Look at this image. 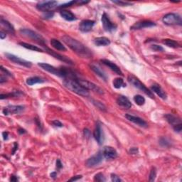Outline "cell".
<instances>
[{
	"instance_id": "f5cc1de1",
	"label": "cell",
	"mask_w": 182,
	"mask_h": 182,
	"mask_svg": "<svg viewBox=\"0 0 182 182\" xmlns=\"http://www.w3.org/2000/svg\"><path fill=\"white\" fill-rule=\"evenodd\" d=\"M56 176V172H53V173L51 174V176L53 177V178H55Z\"/></svg>"
},
{
	"instance_id": "ffe728a7",
	"label": "cell",
	"mask_w": 182,
	"mask_h": 182,
	"mask_svg": "<svg viewBox=\"0 0 182 182\" xmlns=\"http://www.w3.org/2000/svg\"><path fill=\"white\" fill-rule=\"evenodd\" d=\"M117 103L118 105L125 108V109H129L132 107V103L130 101V100L123 95H120L117 98Z\"/></svg>"
},
{
	"instance_id": "e575fe53",
	"label": "cell",
	"mask_w": 182,
	"mask_h": 182,
	"mask_svg": "<svg viewBox=\"0 0 182 182\" xmlns=\"http://www.w3.org/2000/svg\"><path fill=\"white\" fill-rule=\"evenodd\" d=\"M93 103H94L95 106L101 110H103V111H105V110H106V107H105V105H103L102 102H100L99 101H96V100H93Z\"/></svg>"
},
{
	"instance_id": "b9f144b4",
	"label": "cell",
	"mask_w": 182,
	"mask_h": 182,
	"mask_svg": "<svg viewBox=\"0 0 182 182\" xmlns=\"http://www.w3.org/2000/svg\"><path fill=\"white\" fill-rule=\"evenodd\" d=\"M181 128H182L181 124H179V125H176L175 127H174V130H175V131L177 132H181Z\"/></svg>"
},
{
	"instance_id": "44dd1931",
	"label": "cell",
	"mask_w": 182,
	"mask_h": 182,
	"mask_svg": "<svg viewBox=\"0 0 182 182\" xmlns=\"http://www.w3.org/2000/svg\"><path fill=\"white\" fill-rule=\"evenodd\" d=\"M151 89L154 93H155L156 94L158 95V96L160 97L162 99H163V100L166 99V98H167L166 93H165V91L162 89V88L159 85H158V84L152 85V87H151Z\"/></svg>"
},
{
	"instance_id": "7402d4cb",
	"label": "cell",
	"mask_w": 182,
	"mask_h": 182,
	"mask_svg": "<svg viewBox=\"0 0 182 182\" xmlns=\"http://www.w3.org/2000/svg\"><path fill=\"white\" fill-rule=\"evenodd\" d=\"M164 117L166 118V121L168 122L169 124L171 125L172 126H173V127H175L177 125L181 124V120L171 114H167L166 115H164Z\"/></svg>"
},
{
	"instance_id": "5bb4252c",
	"label": "cell",
	"mask_w": 182,
	"mask_h": 182,
	"mask_svg": "<svg viewBox=\"0 0 182 182\" xmlns=\"http://www.w3.org/2000/svg\"><path fill=\"white\" fill-rule=\"evenodd\" d=\"M156 26V24L153 21H138L136 22L134 25L131 26L132 30H137V29H142L144 28H149V27H152Z\"/></svg>"
},
{
	"instance_id": "7dc6e473",
	"label": "cell",
	"mask_w": 182,
	"mask_h": 182,
	"mask_svg": "<svg viewBox=\"0 0 182 182\" xmlns=\"http://www.w3.org/2000/svg\"><path fill=\"white\" fill-rule=\"evenodd\" d=\"M56 167H57L58 169H61V167H62V164H61V162L59 159H58L57 162H56Z\"/></svg>"
},
{
	"instance_id": "ba28073f",
	"label": "cell",
	"mask_w": 182,
	"mask_h": 182,
	"mask_svg": "<svg viewBox=\"0 0 182 182\" xmlns=\"http://www.w3.org/2000/svg\"><path fill=\"white\" fill-rule=\"evenodd\" d=\"M5 55L7 56V58H8L9 60H10L11 62L16 63V64H19V65L24 66V67H26V68H31V66H32V63H31L30 61H28L24 60V59H22L21 58L18 57V56L14 55V54L6 53Z\"/></svg>"
},
{
	"instance_id": "ab89813d",
	"label": "cell",
	"mask_w": 182,
	"mask_h": 182,
	"mask_svg": "<svg viewBox=\"0 0 182 182\" xmlns=\"http://www.w3.org/2000/svg\"><path fill=\"white\" fill-rule=\"evenodd\" d=\"M111 179L113 182H120L122 181L121 179L118 176H117L116 174H111Z\"/></svg>"
},
{
	"instance_id": "7c38bea8",
	"label": "cell",
	"mask_w": 182,
	"mask_h": 182,
	"mask_svg": "<svg viewBox=\"0 0 182 182\" xmlns=\"http://www.w3.org/2000/svg\"><path fill=\"white\" fill-rule=\"evenodd\" d=\"M103 154L102 152H98L95 155L91 157L86 161V165L88 167H93L99 164L102 161Z\"/></svg>"
},
{
	"instance_id": "7a4b0ae2",
	"label": "cell",
	"mask_w": 182,
	"mask_h": 182,
	"mask_svg": "<svg viewBox=\"0 0 182 182\" xmlns=\"http://www.w3.org/2000/svg\"><path fill=\"white\" fill-rule=\"evenodd\" d=\"M63 85L66 88H67L68 90L72 91V92L76 93V94L81 95L83 97H87L89 95L88 91L85 89L81 86L79 83L78 82L77 80L72 79V78H66L63 80Z\"/></svg>"
},
{
	"instance_id": "681fc988",
	"label": "cell",
	"mask_w": 182,
	"mask_h": 182,
	"mask_svg": "<svg viewBox=\"0 0 182 182\" xmlns=\"http://www.w3.org/2000/svg\"><path fill=\"white\" fill-rule=\"evenodd\" d=\"M10 180H11V181H16L17 180H18V179H17V178L15 176H11Z\"/></svg>"
},
{
	"instance_id": "4fadbf2b",
	"label": "cell",
	"mask_w": 182,
	"mask_h": 182,
	"mask_svg": "<svg viewBox=\"0 0 182 182\" xmlns=\"http://www.w3.org/2000/svg\"><path fill=\"white\" fill-rule=\"evenodd\" d=\"M102 154L103 157L107 159H114L117 157L116 149L112 147H105L102 150Z\"/></svg>"
},
{
	"instance_id": "603a6c76",
	"label": "cell",
	"mask_w": 182,
	"mask_h": 182,
	"mask_svg": "<svg viewBox=\"0 0 182 182\" xmlns=\"http://www.w3.org/2000/svg\"><path fill=\"white\" fill-rule=\"evenodd\" d=\"M0 24H1V26L2 28H3L7 32H9L10 34H14V27L8 21L4 20V19H1Z\"/></svg>"
},
{
	"instance_id": "836d02e7",
	"label": "cell",
	"mask_w": 182,
	"mask_h": 182,
	"mask_svg": "<svg viewBox=\"0 0 182 182\" xmlns=\"http://www.w3.org/2000/svg\"><path fill=\"white\" fill-rule=\"evenodd\" d=\"M114 4H116L117 5L121 6V7H125V6H130L132 5V3L131 2H123V1H112Z\"/></svg>"
},
{
	"instance_id": "277c9868",
	"label": "cell",
	"mask_w": 182,
	"mask_h": 182,
	"mask_svg": "<svg viewBox=\"0 0 182 182\" xmlns=\"http://www.w3.org/2000/svg\"><path fill=\"white\" fill-rule=\"evenodd\" d=\"M127 80H128L129 83L130 84H132L134 87L138 88L140 90H142V92H144L147 95H148L149 98H154V96L153 93H152V91H150L148 88H147L146 86H145L143 83H142L141 81H140L138 78H137L134 75H129L128 78H127Z\"/></svg>"
},
{
	"instance_id": "f6af8a7d",
	"label": "cell",
	"mask_w": 182,
	"mask_h": 182,
	"mask_svg": "<svg viewBox=\"0 0 182 182\" xmlns=\"http://www.w3.org/2000/svg\"><path fill=\"white\" fill-rule=\"evenodd\" d=\"M6 36H7V34L5 31L2 30L0 31V38H1L2 39H4V38H6Z\"/></svg>"
},
{
	"instance_id": "8fae6325",
	"label": "cell",
	"mask_w": 182,
	"mask_h": 182,
	"mask_svg": "<svg viewBox=\"0 0 182 182\" xmlns=\"http://www.w3.org/2000/svg\"><path fill=\"white\" fill-rule=\"evenodd\" d=\"M24 107L22 105H9L7 107H4L3 110V113L5 115L19 114L22 111H24Z\"/></svg>"
},
{
	"instance_id": "4dcf8cb0",
	"label": "cell",
	"mask_w": 182,
	"mask_h": 182,
	"mask_svg": "<svg viewBox=\"0 0 182 182\" xmlns=\"http://www.w3.org/2000/svg\"><path fill=\"white\" fill-rule=\"evenodd\" d=\"M163 43L165 44L166 46H169V47L171 48H179V44L176 42V41L171 40V39H164L163 41Z\"/></svg>"
},
{
	"instance_id": "83f0119b",
	"label": "cell",
	"mask_w": 182,
	"mask_h": 182,
	"mask_svg": "<svg viewBox=\"0 0 182 182\" xmlns=\"http://www.w3.org/2000/svg\"><path fill=\"white\" fill-rule=\"evenodd\" d=\"M19 45H21V46H23L24 48H25L26 49H29V50L37 51V52H43L42 49L38 47V46L32 45V44H29L25 42H20L19 43Z\"/></svg>"
},
{
	"instance_id": "ac0fdd59",
	"label": "cell",
	"mask_w": 182,
	"mask_h": 182,
	"mask_svg": "<svg viewBox=\"0 0 182 182\" xmlns=\"http://www.w3.org/2000/svg\"><path fill=\"white\" fill-rule=\"evenodd\" d=\"M95 21L92 20H83L80 22L79 29L82 32H88L93 29Z\"/></svg>"
},
{
	"instance_id": "f1b7e54d",
	"label": "cell",
	"mask_w": 182,
	"mask_h": 182,
	"mask_svg": "<svg viewBox=\"0 0 182 182\" xmlns=\"http://www.w3.org/2000/svg\"><path fill=\"white\" fill-rule=\"evenodd\" d=\"M44 82V80L42 78L37 77V76H34V77H31L26 80V83L29 85H33L37 83H42Z\"/></svg>"
},
{
	"instance_id": "f546056e",
	"label": "cell",
	"mask_w": 182,
	"mask_h": 182,
	"mask_svg": "<svg viewBox=\"0 0 182 182\" xmlns=\"http://www.w3.org/2000/svg\"><path fill=\"white\" fill-rule=\"evenodd\" d=\"M113 86L117 89H119V88L122 87H126V84L124 83V80L121 78H117L113 80Z\"/></svg>"
},
{
	"instance_id": "30bf717a",
	"label": "cell",
	"mask_w": 182,
	"mask_h": 182,
	"mask_svg": "<svg viewBox=\"0 0 182 182\" xmlns=\"http://www.w3.org/2000/svg\"><path fill=\"white\" fill-rule=\"evenodd\" d=\"M101 21H102L103 28H104V29L106 31L111 32V31L115 30V29H116L117 26L113 24L112 22H111V21L110 20L109 17H108V16L107 15V14L104 13L102 14Z\"/></svg>"
},
{
	"instance_id": "d6986e66",
	"label": "cell",
	"mask_w": 182,
	"mask_h": 182,
	"mask_svg": "<svg viewBox=\"0 0 182 182\" xmlns=\"http://www.w3.org/2000/svg\"><path fill=\"white\" fill-rule=\"evenodd\" d=\"M101 62L104 65L107 66V67H109L110 69L114 71L115 73H116L117 75H123V73H122V71L120 70V68L118 67V66L116 64H115V63L112 62V61H110L109 60H107V59H102Z\"/></svg>"
},
{
	"instance_id": "cb8c5ba5",
	"label": "cell",
	"mask_w": 182,
	"mask_h": 182,
	"mask_svg": "<svg viewBox=\"0 0 182 182\" xmlns=\"http://www.w3.org/2000/svg\"><path fill=\"white\" fill-rule=\"evenodd\" d=\"M60 14H61V16H62L63 19H66V21H74L76 19L74 14H73L72 12L70 11L61 10L60 11Z\"/></svg>"
},
{
	"instance_id": "5b68a950",
	"label": "cell",
	"mask_w": 182,
	"mask_h": 182,
	"mask_svg": "<svg viewBox=\"0 0 182 182\" xmlns=\"http://www.w3.org/2000/svg\"><path fill=\"white\" fill-rule=\"evenodd\" d=\"M162 20L166 25H181L182 23L181 16L179 14L174 13L166 14Z\"/></svg>"
},
{
	"instance_id": "f35d334b",
	"label": "cell",
	"mask_w": 182,
	"mask_h": 182,
	"mask_svg": "<svg viewBox=\"0 0 182 182\" xmlns=\"http://www.w3.org/2000/svg\"><path fill=\"white\" fill-rule=\"evenodd\" d=\"M54 15V13L53 12H51V11H48V12H46L45 14H43V18L44 19H51L52 18V17Z\"/></svg>"
},
{
	"instance_id": "d6a6232c",
	"label": "cell",
	"mask_w": 182,
	"mask_h": 182,
	"mask_svg": "<svg viewBox=\"0 0 182 182\" xmlns=\"http://www.w3.org/2000/svg\"><path fill=\"white\" fill-rule=\"evenodd\" d=\"M94 180L95 181L102 182V181H105V176H103V174L102 173H98L95 176Z\"/></svg>"
},
{
	"instance_id": "9a60e30c",
	"label": "cell",
	"mask_w": 182,
	"mask_h": 182,
	"mask_svg": "<svg viewBox=\"0 0 182 182\" xmlns=\"http://www.w3.org/2000/svg\"><path fill=\"white\" fill-rule=\"evenodd\" d=\"M93 136H94L95 139L98 142L99 144H102L104 142V135H103V132L101 127V125L98 122L95 126V128L94 132H93Z\"/></svg>"
},
{
	"instance_id": "3957f363",
	"label": "cell",
	"mask_w": 182,
	"mask_h": 182,
	"mask_svg": "<svg viewBox=\"0 0 182 182\" xmlns=\"http://www.w3.org/2000/svg\"><path fill=\"white\" fill-rule=\"evenodd\" d=\"M38 66L42 68V69L45 70L48 72L51 73V74L56 75L59 77L61 78H68V76H73L71 74V72L69 71H68L65 68H56L54 66L49 65L48 63H38Z\"/></svg>"
},
{
	"instance_id": "ee69618b",
	"label": "cell",
	"mask_w": 182,
	"mask_h": 182,
	"mask_svg": "<svg viewBox=\"0 0 182 182\" xmlns=\"http://www.w3.org/2000/svg\"><path fill=\"white\" fill-rule=\"evenodd\" d=\"M160 144L162 145V146L167 147V146H168L169 142H167L166 140L165 139H162L161 141H160Z\"/></svg>"
},
{
	"instance_id": "8d00e7d4",
	"label": "cell",
	"mask_w": 182,
	"mask_h": 182,
	"mask_svg": "<svg viewBox=\"0 0 182 182\" xmlns=\"http://www.w3.org/2000/svg\"><path fill=\"white\" fill-rule=\"evenodd\" d=\"M78 2L77 1H71L69 2H68V3H66V4H63L62 5L59 6L58 8H66V7H71L73 5V4H75V3H78Z\"/></svg>"
},
{
	"instance_id": "4316f807",
	"label": "cell",
	"mask_w": 182,
	"mask_h": 182,
	"mask_svg": "<svg viewBox=\"0 0 182 182\" xmlns=\"http://www.w3.org/2000/svg\"><path fill=\"white\" fill-rule=\"evenodd\" d=\"M90 68L92 69L94 72L96 73L98 75H99L100 78H102L104 80H107V75L105 73L103 72L102 70L100 68V67H98L97 66H95V65H90Z\"/></svg>"
},
{
	"instance_id": "7bdbcfd3",
	"label": "cell",
	"mask_w": 182,
	"mask_h": 182,
	"mask_svg": "<svg viewBox=\"0 0 182 182\" xmlns=\"http://www.w3.org/2000/svg\"><path fill=\"white\" fill-rule=\"evenodd\" d=\"M130 153L132 154H136L138 153V149L136 148V147H132L130 150Z\"/></svg>"
},
{
	"instance_id": "52a82bcc",
	"label": "cell",
	"mask_w": 182,
	"mask_h": 182,
	"mask_svg": "<svg viewBox=\"0 0 182 182\" xmlns=\"http://www.w3.org/2000/svg\"><path fill=\"white\" fill-rule=\"evenodd\" d=\"M58 4V2L56 1H46V2H39L36 5V8L38 10L43 12H48L52 10L53 8H55Z\"/></svg>"
},
{
	"instance_id": "1f68e13d",
	"label": "cell",
	"mask_w": 182,
	"mask_h": 182,
	"mask_svg": "<svg viewBox=\"0 0 182 182\" xmlns=\"http://www.w3.org/2000/svg\"><path fill=\"white\" fill-rule=\"evenodd\" d=\"M134 101L135 102V103H136L137 105L141 106V105H143L144 104L145 99L143 96H142V95H137L134 97Z\"/></svg>"
},
{
	"instance_id": "6da1fadb",
	"label": "cell",
	"mask_w": 182,
	"mask_h": 182,
	"mask_svg": "<svg viewBox=\"0 0 182 182\" xmlns=\"http://www.w3.org/2000/svg\"><path fill=\"white\" fill-rule=\"evenodd\" d=\"M62 40L66 45L68 46L71 50L74 51L75 53H77L78 56H81L83 58H90L92 56L91 51L88 49L85 45H83L80 41L76 40V39L71 37L69 36H63L62 37Z\"/></svg>"
},
{
	"instance_id": "74e56055",
	"label": "cell",
	"mask_w": 182,
	"mask_h": 182,
	"mask_svg": "<svg viewBox=\"0 0 182 182\" xmlns=\"http://www.w3.org/2000/svg\"><path fill=\"white\" fill-rule=\"evenodd\" d=\"M151 48L153 51H164L163 47H162L161 46L156 45V44H154V45H152L151 46Z\"/></svg>"
},
{
	"instance_id": "8992f818",
	"label": "cell",
	"mask_w": 182,
	"mask_h": 182,
	"mask_svg": "<svg viewBox=\"0 0 182 182\" xmlns=\"http://www.w3.org/2000/svg\"><path fill=\"white\" fill-rule=\"evenodd\" d=\"M20 33L21 35L25 36V37L32 39L33 41H37V42L40 43L42 44V45H43V42H44L43 38L40 35V34H37L36 32H35V31L30 30V29H21Z\"/></svg>"
},
{
	"instance_id": "d590c367",
	"label": "cell",
	"mask_w": 182,
	"mask_h": 182,
	"mask_svg": "<svg viewBox=\"0 0 182 182\" xmlns=\"http://www.w3.org/2000/svg\"><path fill=\"white\" fill-rule=\"evenodd\" d=\"M156 174H157L156 169L152 168V169L151 170V172H150V174H149V181H154V179H155V177H156Z\"/></svg>"
},
{
	"instance_id": "2e32d148",
	"label": "cell",
	"mask_w": 182,
	"mask_h": 182,
	"mask_svg": "<svg viewBox=\"0 0 182 182\" xmlns=\"http://www.w3.org/2000/svg\"><path fill=\"white\" fill-rule=\"evenodd\" d=\"M125 117L127 118L129 121L133 122L135 125H139L140 127H147V123L144 121L143 119L140 118L139 117L134 116V115H130V114H127L125 115Z\"/></svg>"
},
{
	"instance_id": "bcb514c9",
	"label": "cell",
	"mask_w": 182,
	"mask_h": 182,
	"mask_svg": "<svg viewBox=\"0 0 182 182\" xmlns=\"http://www.w3.org/2000/svg\"><path fill=\"white\" fill-rule=\"evenodd\" d=\"M82 178V176H74V177H73L72 179H71L69 181H77V180H78V179H81Z\"/></svg>"
},
{
	"instance_id": "484cf974",
	"label": "cell",
	"mask_w": 182,
	"mask_h": 182,
	"mask_svg": "<svg viewBox=\"0 0 182 182\" xmlns=\"http://www.w3.org/2000/svg\"><path fill=\"white\" fill-rule=\"evenodd\" d=\"M51 45L53 46L54 48H56V50L61 51H66V48L63 45V43H61L60 41L56 40L55 39H53L51 40Z\"/></svg>"
},
{
	"instance_id": "e0dca14e",
	"label": "cell",
	"mask_w": 182,
	"mask_h": 182,
	"mask_svg": "<svg viewBox=\"0 0 182 182\" xmlns=\"http://www.w3.org/2000/svg\"><path fill=\"white\" fill-rule=\"evenodd\" d=\"M43 47H45L46 52H48L49 54H51V56H53V57H55L56 58L58 59V60L63 61V62L69 63V64H72V63H73L72 61H71L70 58H68V57H66V56H63L62 55H60V54H58V53H56L55 51L51 50L50 48H48V47H46V46H45V45H44V44L43 45Z\"/></svg>"
},
{
	"instance_id": "816d5d0a",
	"label": "cell",
	"mask_w": 182,
	"mask_h": 182,
	"mask_svg": "<svg viewBox=\"0 0 182 182\" xmlns=\"http://www.w3.org/2000/svg\"><path fill=\"white\" fill-rule=\"evenodd\" d=\"M19 132L20 134H24V133H26V131L23 129H19Z\"/></svg>"
},
{
	"instance_id": "f907efd6",
	"label": "cell",
	"mask_w": 182,
	"mask_h": 182,
	"mask_svg": "<svg viewBox=\"0 0 182 182\" xmlns=\"http://www.w3.org/2000/svg\"><path fill=\"white\" fill-rule=\"evenodd\" d=\"M14 151H13V154H14V152H15V150H16V149L18 148V144H16V143H14Z\"/></svg>"
},
{
	"instance_id": "d4e9b609",
	"label": "cell",
	"mask_w": 182,
	"mask_h": 182,
	"mask_svg": "<svg viewBox=\"0 0 182 182\" xmlns=\"http://www.w3.org/2000/svg\"><path fill=\"white\" fill-rule=\"evenodd\" d=\"M94 43L98 46H106L110 45V41L106 37H98L94 40Z\"/></svg>"
},
{
	"instance_id": "c3c4849f",
	"label": "cell",
	"mask_w": 182,
	"mask_h": 182,
	"mask_svg": "<svg viewBox=\"0 0 182 182\" xmlns=\"http://www.w3.org/2000/svg\"><path fill=\"white\" fill-rule=\"evenodd\" d=\"M8 134L9 133L7 132H3V137L4 140H7L8 139Z\"/></svg>"
},
{
	"instance_id": "9c48e42d",
	"label": "cell",
	"mask_w": 182,
	"mask_h": 182,
	"mask_svg": "<svg viewBox=\"0 0 182 182\" xmlns=\"http://www.w3.org/2000/svg\"><path fill=\"white\" fill-rule=\"evenodd\" d=\"M77 81L79 83V84L82 86L83 88H84L85 89L87 90H93L95 91V92H97L100 94H102L103 93V90L101 89V88L98 87V85H96L94 83L89 82L88 80H77Z\"/></svg>"
},
{
	"instance_id": "60d3db41",
	"label": "cell",
	"mask_w": 182,
	"mask_h": 182,
	"mask_svg": "<svg viewBox=\"0 0 182 182\" xmlns=\"http://www.w3.org/2000/svg\"><path fill=\"white\" fill-rule=\"evenodd\" d=\"M52 124L54 125L55 127H63V124L59 121V120H54V121L52 122Z\"/></svg>"
}]
</instances>
